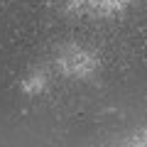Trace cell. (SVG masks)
Here are the masks:
<instances>
[{
	"label": "cell",
	"instance_id": "6da1fadb",
	"mask_svg": "<svg viewBox=\"0 0 147 147\" xmlns=\"http://www.w3.org/2000/svg\"><path fill=\"white\" fill-rule=\"evenodd\" d=\"M57 69L69 76V79H91L96 71H98V57L93 52H88L86 47H61L57 52Z\"/></svg>",
	"mask_w": 147,
	"mask_h": 147
},
{
	"label": "cell",
	"instance_id": "7a4b0ae2",
	"mask_svg": "<svg viewBox=\"0 0 147 147\" xmlns=\"http://www.w3.org/2000/svg\"><path fill=\"white\" fill-rule=\"evenodd\" d=\"M130 0H79V5L86 7V10L91 12H100V15H105V12H115L120 10L123 5H127Z\"/></svg>",
	"mask_w": 147,
	"mask_h": 147
},
{
	"label": "cell",
	"instance_id": "3957f363",
	"mask_svg": "<svg viewBox=\"0 0 147 147\" xmlns=\"http://www.w3.org/2000/svg\"><path fill=\"white\" fill-rule=\"evenodd\" d=\"M44 86H47V74L39 71V69L30 71L25 79H22V91H25V93H30V96H34V93H39V91H44Z\"/></svg>",
	"mask_w": 147,
	"mask_h": 147
}]
</instances>
